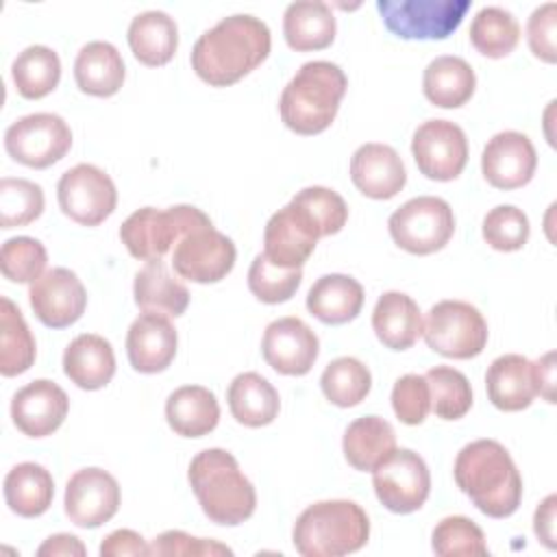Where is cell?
Instances as JSON below:
<instances>
[{
	"label": "cell",
	"instance_id": "obj_30",
	"mask_svg": "<svg viewBox=\"0 0 557 557\" xmlns=\"http://www.w3.org/2000/svg\"><path fill=\"white\" fill-rule=\"evenodd\" d=\"M476 87V76L470 63L455 54L435 57L422 76V91L426 100L442 109H457L466 104Z\"/></svg>",
	"mask_w": 557,
	"mask_h": 557
},
{
	"label": "cell",
	"instance_id": "obj_47",
	"mask_svg": "<svg viewBox=\"0 0 557 557\" xmlns=\"http://www.w3.org/2000/svg\"><path fill=\"white\" fill-rule=\"evenodd\" d=\"M392 409L405 424H422L431 411V392L422 374H405L392 387Z\"/></svg>",
	"mask_w": 557,
	"mask_h": 557
},
{
	"label": "cell",
	"instance_id": "obj_5",
	"mask_svg": "<svg viewBox=\"0 0 557 557\" xmlns=\"http://www.w3.org/2000/svg\"><path fill=\"white\" fill-rule=\"evenodd\" d=\"M368 513L355 500H320L294 522L292 542L302 557H342L366 546Z\"/></svg>",
	"mask_w": 557,
	"mask_h": 557
},
{
	"label": "cell",
	"instance_id": "obj_28",
	"mask_svg": "<svg viewBox=\"0 0 557 557\" xmlns=\"http://www.w3.org/2000/svg\"><path fill=\"white\" fill-rule=\"evenodd\" d=\"M170 429L183 437H202L220 422V405L211 389L202 385L176 387L165 400Z\"/></svg>",
	"mask_w": 557,
	"mask_h": 557
},
{
	"label": "cell",
	"instance_id": "obj_44",
	"mask_svg": "<svg viewBox=\"0 0 557 557\" xmlns=\"http://www.w3.org/2000/svg\"><path fill=\"white\" fill-rule=\"evenodd\" d=\"M46 261L48 252L44 244L26 235L7 239L0 250V270L13 283H33L46 272Z\"/></svg>",
	"mask_w": 557,
	"mask_h": 557
},
{
	"label": "cell",
	"instance_id": "obj_20",
	"mask_svg": "<svg viewBox=\"0 0 557 557\" xmlns=\"http://www.w3.org/2000/svg\"><path fill=\"white\" fill-rule=\"evenodd\" d=\"M70 409L67 394L48 379H35L20 387L11 398L13 424L28 437L54 433Z\"/></svg>",
	"mask_w": 557,
	"mask_h": 557
},
{
	"label": "cell",
	"instance_id": "obj_43",
	"mask_svg": "<svg viewBox=\"0 0 557 557\" xmlns=\"http://www.w3.org/2000/svg\"><path fill=\"white\" fill-rule=\"evenodd\" d=\"M302 270H287L274 265L263 252H259L248 270V289L257 300L265 305H278L289 300L300 287Z\"/></svg>",
	"mask_w": 557,
	"mask_h": 557
},
{
	"label": "cell",
	"instance_id": "obj_41",
	"mask_svg": "<svg viewBox=\"0 0 557 557\" xmlns=\"http://www.w3.org/2000/svg\"><path fill=\"white\" fill-rule=\"evenodd\" d=\"M431 548L440 557H476L490 553L481 527L466 516L442 518L431 533Z\"/></svg>",
	"mask_w": 557,
	"mask_h": 557
},
{
	"label": "cell",
	"instance_id": "obj_34",
	"mask_svg": "<svg viewBox=\"0 0 557 557\" xmlns=\"http://www.w3.org/2000/svg\"><path fill=\"white\" fill-rule=\"evenodd\" d=\"M396 448V433L381 416H363L352 420L342 440L346 461L361 472H372Z\"/></svg>",
	"mask_w": 557,
	"mask_h": 557
},
{
	"label": "cell",
	"instance_id": "obj_36",
	"mask_svg": "<svg viewBox=\"0 0 557 557\" xmlns=\"http://www.w3.org/2000/svg\"><path fill=\"white\" fill-rule=\"evenodd\" d=\"M35 337L22 318V311L7 296L0 298V372L17 376L35 361Z\"/></svg>",
	"mask_w": 557,
	"mask_h": 557
},
{
	"label": "cell",
	"instance_id": "obj_45",
	"mask_svg": "<svg viewBox=\"0 0 557 557\" xmlns=\"http://www.w3.org/2000/svg\"><path fill=\"white\" fill-rule=\"evenodd\" d=\"M531 226L522 209L513 205H498L483 218V239L500 252L520 250L529 239Z\"/></svg>",
	"mask_w": 557,
	"mask_h": 557
},
{
	"label": "cell",
	"instance_id": "obj_11",
	"mask_svg": "<svg viewBox=\"0 0 557 557\" xmlns=\"http://www.w3.org/2000/svg\"><path fill=\"white\" fill-rule=\"evenodd\" d=\"M72 146V131L57 113H30L4 131V148L22 165L41 170L61 161Z\"/></svg>",
	"mask_w": 557,
	"mask_h": 557
},
{
	"label": "cell",
	"instance_id": "obj_35",
	"mask_svg": "<svg viewBox=\"0 0 557 557\" xmlns=\"http://www.w3.org/2000/svg\"><path fill=\"white\" fill-rule=\"evenodd\" d=\"M54 498L52 474L35 463L13 466L4 476V500L9 509L22 518H37L48 511Z\"/></svg>",
	"mask_w": 557,
	"mask_h": 557
},
{
	"label": "cell",
	"instance_id": "obj_52",
	"mask_svg": "<svg viewBox=\"0 0 557 557\" xmlns=\"http://www.w3.org/2000/svg\"><path fill=\"white\" fill-rule=\"evenodd\" d=\"M535 394H540L546 403H555V352L548 350L537 361H531Z\"/></svg>",
	"mask_w": 557,
	"mask_h": 557
},
{
	"label": "cell",
	"instance_id": "obj_53",
	"mask_svg": "<svg viewBox=\"0 0 557 557\" xmlns=\"http://www.w3.org/2000/svg\"><path fill=\"white\" fill-rule=\"evenodd\" d=\"M87 553V548L83 546V542L76 537V535H70V533H57V535H50L39 548H37V555L39 557H83Z\"/></svg>",
	"mask_w": 557,
	"mask_h": 557
},
{
	"label": "cell",
	"instance_id": "obj_9",
	"mask_svg": "<svg viewBox=\"0 0 557 557\" xmlns=\"http://www.w3.org/2000/svg\"><path fill=\"white\" fill-rule=\"evenodd\" d=\"M470 7L472 0H376L385 28L400 39H446Z\"/></svg>",
	"mask_w": 557,
	"mask_h": 557
},
{
	"label": "cell",
	"instance_id": "obj_31",
	"mask_svg": "<svg viewBox=\"0 0 557 557\" xmlns=\"http://www.w3.org/2000/svg\"><path fill=\"white\" fill-rule=\"evenodd\" d=\"M133 296L141 311L161 313L168 318L183 315L189 305L187 287L170 274L161 259L146 261V265L135 274Z\"/></svg>",
	"mask_w": 557,
	"mask_h": 557
},
{
	"label": "cell",
	"instance_id": "obj_39",
	"mask_svg": "<svg viewBox=\"0 0 557 557\" xmlns=\"http://www.w3.org/2000/svg\"><path fill=\"white\" fill-rule=\"evenodd\" d=\"M320 387L329 403L337 407H355L368 396L372 387V374L359 359L337 357L324 368Z\"/></svg>",
	"mask_w": 557,
	"mask_h": 557
},
{
	"label": "cell",
	"instance_id": "obj_25",
	"mask_svg": "<svg viewBox=\"0 0 557 557\" xmlns=\"http://www.w3.org/2000/svg\"><path fill=\"white\" fill-rule=\"evenodd\" d=\"M372 329L383 346L392 350L411 348L422 335L418 302L403 292H385L374 305Z\"/></svg>",
	"mask_w": 557,
	"mask_h": 557
},
{
	"label": "cell",
	"instance_id": "obj_48",
	"mask_svg": "<svg viewBox=\"0 0 557 557\" xmlns=\"http://www.w3.org/2000/svg\"><path fill=\"white\" fill-rule=\"evenodd\" d=\"M150 555L159 557H176V555H194V557H215V555H233V550L215 540L194 537L185 531H163L150 544Z\"/></svg>",
	"mask_w": 557,
	"mask_h": 557
},
{
	"label": "cell",
	"instance_id": "obj_3",
	"mask_svg": "<svg viewBox=\"0 0 557 557\" xmlns=\"http://www.w3.org/2000/svg\"><path fill=\"white\" fill-rule=\"evenodd\" d=\"M189 485L205 516L222 527H237L255 513L257 492L224 448L200 450L187 470Z\"/></svg>",
	"mask_w": 557,
	"mask_h": 557
},
{
	"label": "cell",
	"instance_id": "obj_37",
	"mask_svg": "<svg viewBox=\"0 0 557 557\" xmlns=\"http://www.w3.org/2000/svg\"><path fill=\"white\" fill-rule=\"evenodd\" d=\"M11 76L17 87V94L28 100H39L48 96L61 78V61L59 54L48 46H28L24 48L13 65Z\"/></svg>",
	"mask_w": 557,
	"mask_h": 557
},
{
	"label": "cell",
	"instance_id": "obj_18",
	"mask_svg": "<svg viewBox=\"0 0 557 557\" xmlns=\"http://www.w3.org/2000/svg\"><path fill=\"white\" fill-rule=\"evenodd\" d=\"M265 363L285 376L307 374L320 352L318 335L300 318L285 315L265 326L261 339Z\"/></svg>",
	"mask_w": 557,
	"mask_h": 557
},
{
	"label": "cell",
	"instance_id": "obj_10",
	"mask_svg": "<svg viewBox=\"0 0 557 557\" xmlns=\"http://www.w3.org/2000/svg\"><path fill=\"white\" fill-rule=\"evenodd\" d=\"M376 498L394 513L418 511L431 492V474L424 459L411 448H394L374 470Z\"/></svg>",
	"mask_w": 557,
	"mask_h": 557
},
{
	"label": "cell",
	"instance_id": "obj_21",
	"mask_svg": "<svg viewBox=\"0 0 557 557\" xmlns=\"http://www.w3.org/2000/svg\"><path fill=\"white\" fill-rule=\"evenodd\" d=\"M178 335L168 315L144 311L126 333V355L131 366L141 374L163 372L176 355Z\"/></svg>",
	"mask_w": 557,
	"mask_h": 557
},
{
	"label": "cell",
	"instance_id": "obj_7",
	"mask_svg": "<svg viewBox=\"0 0 557 557\" xmlns=\"http://www.w3.org/2000/svg\"><path fill=\"white\" fill-rule=\"evenodd\" d=\"M422 335L426 346L442 357L472 359L487 344V322L466 300H440L429 309L422 322Z\"/></svg>",
	"mask_w": 557,
	"mask_h": 557
},
{
	"label": "cell",
	"instance_id": "obj_32",
	"mask_svg": "<svg viewBox=\"0 0 557 557\" xmlns=\"http://www.w3.org/2000/svg\"><path fill=\"white\" fill-rule=\"evenodd\" d=\"M226 400L233 418L250 429H259L274 422L281 409L278 392L259 372L237 374L228 385Z\"/></svg>",
	"mask_w": 557,
	"mask_h": 557
},
{
	"label": "cell",
	"instance_id": "obj_6",
	"mask_svg": "<svg viewBox=\"0 0 557 557\" xmlns=\"http://www.w3.org/2000/svg\"><path fill=\"white\" fill-rule=\"evenodd\" d=\"M209 222V215L191 205H174L168 209L141 207L122 222L120 239L135 259L157 261L170 252L183 235Z\"/></svg>",
	"mask_w": 557,
	"mask_h": 557
},
{
	"label": "cell",
	"instance_id": "obj_12",
	"mask_svg": "<svg viewBox=\"0 0 557 557\" xmlns=\"http://www.w3.org/2000/svg\"><path fill=\"white\" fill-rule=\"evenodd\" d=\"M57 198L61 211L83 226H98L117 205L111 176L91 163H78L63 172L57 185Z\"/></svg>",
	"mask_w": 557,
	"mask_h": 557
},
{
	"label": "cell",
	"instance_id": "obj_49",
	"mask_svg": "<svg viewBox=\"0 0 557 557\" xmlns=\"http://www.w3.org/2000/svg\"><path fill=\"white\" fill-rule=\"evenodd\" d=\"M527 39L531 52L544 61H557V4L546 2L537 7L527 22Z\"/></svg>",
	"mask_w": 557,
	"mask_h": 557
},
{
	"label": "cell",
	"instance_id": "obj_24",
	"mask_svg": "<svg viewBox=\"0 0 557 557\" xmlns=\"http://www.w3.org/2000/svg\"><path fill=\"white\" fill-rule=\"evenodd\" d=\"M485 387L487 398L500 411H522L537 396L531 361L516 352L500 355L490 363L485 372Z\"/></svg>",
	"mask_w": 557,
	"mask_h": 557
},
{
	"label": "cell",
	"instance_id": "obj_2",
	"mask_svg": "<svg viewBox=\"0 0 557 557\" xmlns=\"http://www.w3.org/2000/svg\"><path fill=\"white\" fill-rule=\"evenodd\" d=\"M457 487L490 518L511 516L522 500V476L509 450L496 440L466 444L453 466Z\"/></svg>",
	"mask_w": 557,
	"mask_h": 557
},
{
	"label": "cell",
	"instance_id": "obj_29",
	"mask_svg": "<svg viewBox=\"0 0 557 557\" xmlns=\"http://www.w3.org/2000/svg\"><path fill=\"white\" fill-rule=\"evenodd\" d=\"M335 15L326 2L300 0L292 2L283 15V35L292 50H324L335 39Z\"/></svg>",
	"mask_w": 557,
	"mask_h": 557
},
{
	"label": "cell",
	"instance_id": "obj_26",
	"mask_svg": "<svg viewBox=\"0 0 557 557\" xmlns=\"http://www.w3.org/2000/svg\"><path fill=\"white\" fill-rule=\"evenodd\" d=\"M126 67L117 48L109 41L85 44L74 61V81L83 94L109 98L120 91Z\"/></svg>",
	"mask_w": 557,
	"mask_h": 557
},
{
	"label": "cell",
	"instance_id": "obj_23",
	"mask_svg": "<svg viewBox=\"0 0 557 557\" xmlns=\"http://www.w3.org/2000/svg\"><path fill=\"white\" fill-rule=\"evenodd\" d=\"M63 372L81 389L104 387L115 374L113 346L96 333L74 337L63 352Z\"/></svg>",
	"mask_w": 557,
	"mask_h": 557
},
{
	"label": "cell",
	"instance_id": "obj_40",
	"mask_svg": "<svg viewBox=\"0 0 557 557\" xmlns=\"http://www.w3.org/2000/svg\"><path fill=\"white\" fill-rule=\"evenodd\" d=\"M431 392V411L442 420H459L472 407V387L463 372L435 366L424 374Z\"/></svg>",
	"mask_w": 557,
	"mask_h": 557
},
{
	"label": "cell",
	"instance_id": "obj_17",
	"mask_svg": "<svg viewBox=\"0 0 557 557\" xmlns=\"http://www.w3.org/2000/svg\"><path fill=\"white\" fill-rule=\"evenodd\" d=\"M28 300L41 324L50 329H65L83 315L87 292L76 272L67 268H52L30 283Z\"/></svg>",
	"mask_w": 557,
	"mask_h": 557
},
{
	"label": "cell",
	"instance_id": "obj_33",
	"mask_svg": "<svg viewBox=\"0 0 557 557\" xmlns=\"http://www.w3.org/2000/svg\"><path fill=\"white\" fill-rule=\"evenodd\" d=\"M126 37L135 59L150 67L170 63L178 48L176 22L163 11H144L135 15Z\"/></svg>",
	"mask_w": 557,
	"mask_h": 557
},
{
	"label": "cell",
	"instance_id": "obj_14",
	"mask_svg": "<svg viewBox=\"0 0 557 557\" xmlns=\"http://www.w3.org/2000/svg\"><path fill=\"white\" fill-rule=\"evenodd\" d=\"M411 154L426 178L453 181L466 168L468 139L450 120H426L413 133Z\"/></svg>",
	"mask_w": 557,
	"mask_h": 557
},
{
	"label": "cell",
	"instance_id": "obj_22",
	"mask_svg": "<svg viewBox=\"0 0 557 557\" xmlns=\"http://www.w3.org/2000/svg\"><path fill=\"white\" fill-rule=\"evenodd\" d=\"M355 187L374 200L394 198L407 183V172L398 152L387 144H363L350 159Z\"/></svg>",
	"mask_w": 557,
	"mask_h": 557
},
{
	"label": "cell",
	"instance_id": "obj_8",
	"mask_svg": "<svg viewBox=\"0 0 557 557\" xmlns=\"http://www.w3.org/2000/svg\"><path fill=\"white\" fill-rule=\"evenodd\" d=\"M396 246L411 255H431L442 250L455 233L450 205L437 196H418L400 205L387 222Z\"/></svg>",
	"mask_w": 557,
	"mask_h": 557
},
{
	"label": "cell",
	"instance_id": "obj_13",
	"mask_svg": "<svg viewBox=\"0 0 557 557\" xmlns=\"http://www.w3.org/2000/svg\"><path fill=\"white\" fill-rule=\"evenodd\" d=\"M235 244L211 222L183 235L172 250V265L181 278L194 283H218L235 265Z\"/></svg>",
	"mask_w": 557,
	"mask_h": 557
},
{
	"label": "cell",
	"instance_id": "obj_27",
	"mask_svg": "<svg viewBox=\"0 0 557 557\" xmlns=\"http://www.w3.org/2000/svg\"><path fill=\"white\" fill-rule=\"evenodd\" d=\"M363 298V287L357 278L335 272L320 276L311 285L307 309L324 324H346L359 315Z\"/></svg>",
	"mask_w": 557,
	"mask_h": 557
},
{
	"label": "cell",
	"instance_id": "obj_50",
	"mask_svg": "<svg viewBox=\"0 0 557 557\" xmlns=\"http://www.w3.org/2000/svg\"><path fill=\"white\" fill-rule=\"evenodd\" d=\"M100 555L102 557H126V555L141 557V555H150V546L137 531L117 529L102 540Z\"/></svg>",
	"mask_w": 557,
	"mask_h": 557
},
{
	"label": "cell",
	"instance_id": "obj_51",
	"mask_svg": "<svg viewBox=\"0 0 557 557\" xmlns=\"http://www.w3.org/2000/svg\"><path fill=\"white\" fill-rule=\"evenodd\" d=\"M555 509H557V496L548 494L537 505L535 516H533V531L540 537V542L550 550H555V546H557V542H555Z\"/></svg>",
	"mask_w": 557,
	"mask_h": 557
},
{
	"label": "cell",
	"instance_id": "obj_15",
	"mask_svg": "<svg viewBox=\"0 0 557 557\" xmlns=\"http://www.w3.org/2000/svg\"><path fill=\"white\" fill-rule=\"evenodd\" d=\"M320 237V226L309 211L289 200L265 224L263 255L278 268L296 270L311 257Z\"/></svg>",
	"mask_w": 557,
	"mask_h": 557
},
{
	"label": "cell",
	"instance_id": "obj_16",
	"mask_svg": "<svg viewBox=\"0 0 557 557\" xmlns=\"http://www.w3.org/2000/svg\"><path fill=\"white\" fill-rule=\"evenodd\" d=\"M65 516L83 529L109 522L120 507V485L102 468H83L65 485Z\"/></svg>",
	"mask_w": 557,
	"mask_h": 557
},
{
	"label": "cell",
	"instance_id": "obj_1",
	"mask_svg": "<svg viewBox=\"0 0 557 557\" xmlns=\"http://www.w3.org/2000/svg\"><path fill=\"white\" fill-rule=\"evenodd\" d=\"M270 48L268 24L255 15L235 13L198 37L191 48V67L211 87H228L261 65Z\"/></svg>",
	"mask_w": 557,
	"mask_h": 557
},
{
	"label": "cell",
	"instance_id": "obj_38",
	"mask_svg": "<svg viewBox=\"0 0 557 557\" xmlns=\"http://www.w3.org/2000/svg\"><path fill=\"white\" fill-rule=\"evenodd\" d=\"M470 41L487 59H503L520 41V24L500 7H483L470 24Z\"/></svg>",
	"mask_w": 557,
	"mask_h": 557
},
{
	"label": "cell",
	"instance_id": "obj_19",
	"mask_svg": "<svg viewBox=\"0 0 557 557\" xmlns=\"http://www.w3.org/2000/svg\"><path fill=\"white\" fill-rule=\"evenodd\" d=\"M537 168L531 139L518 131L496 133L483 148L481 172L496 189H518L527 185Z\"/></svg>",
	"mask_w": 557,
	"mask_h": 557
},
{
	"label": "cell",
	"instance_id": "obj_46",
	"mask_svg": "<svg viewBox=\"0 0 557 557\" xmlns=\"http://www.w3.org/2000/svg\"><path fill=\"white\" fill-rule=\"evenodd\" d=\"M292 202H296L309 211V215L320 226L322 237L339 233L348 220V207H346L344 198L337 191L322 187V185L300 189L292 198Z\"/></svg>",
	"mask_w": 557,
	"mask_h": 557
},
{
	"label": "cell",
	"instance_id": "obj_4",
	"mask_svg": "<svg viewBox=\"0 0 557 557\" xmlns=\"http://www.w3.org/2000/svg\"><path fill=\"white\" fill-rule=\"evenodd\" d=\"M348 78L337 63L309 61L283 87L278 111L298 135H318L331 126L346 94Z\"/></svg>",
	"mask_w": 557,
	"mask_h": 557
},
{
	"label": "cell",
	"instance_id": "obj_42",
	"mask_svg": "<svg viewBox=\"0 0 557 557\" xmlns=\"http://www.w3.org/2000/svg\"><path fill=\"white\" fill-rule=\"evenodd\" d=\"M44 211V189L28 178L0 181V226L15 228L35 222Z\"/></svg>",
	"mask_w": 557,
	"mask_h": 557
}]
</instances>
